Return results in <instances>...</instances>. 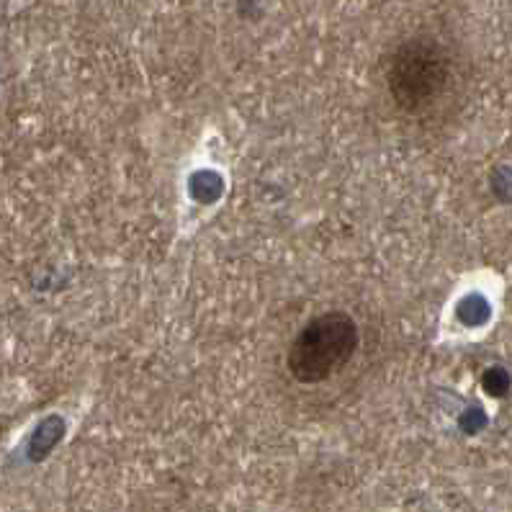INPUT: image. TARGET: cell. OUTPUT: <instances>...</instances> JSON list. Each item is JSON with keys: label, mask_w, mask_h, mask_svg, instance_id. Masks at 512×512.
I'll return each instance as SVG.
<instances>
[{"label": "cell", "mask_w": 512, "mask_h": 512, "mask_svg": "<svg viewBox=\"0 0 512 512\" xmlns=\"http://www.w3.org/2000/svg\"><path fill=\"white\" fill-rule=\"evenodd\" d=\"M453 80L448 49L433 37L399 44L386 65V88L404 114H425L446 96Z\"/></svg>", "instance_id": "6da1fadb"}, {"label": "cell", "mask_w": 512, "mask_h": 512, "mask_svg": "<svg viewBox=\"0 0 512 512\" xmlns=\"http://www.w3.org/2000/svg\"><path fill=\"white\" fill-rule=\"evenodd\" d=\"M358 327L345 312H327L309 322L291 343L286 366L299 384H322L353 358Z\"/></svg>", "instance_id": "7a4b0ae2"}]
</instances>
